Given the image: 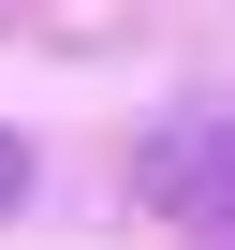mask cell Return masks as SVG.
<instances>
[{
    "instance_id": "cell-1",
    "label": "cell",
    "mask_w": 235,
    "mask_h": 250,
    "mask_svg": "<svg viewBox=\"0 0 235 250\" xmlns=\"http://www.w3.org/2000/svg\"><path fill=\"white\" fill-rule=\"evenodd\" d=\"M133 177H147V206H162L176 235L235 250V103H176L162 133L133 147Z\"/></svg>"
},
{
    "instance_id": "cell-2",
    "label": "cell",
    "mask_w": 235,
    "mask_h": 250,
    "mask_svg": "<svg viewBox=\"0 0 235 250\" xmlns=\"http://www.w3.org/2000/svg\"><path fill=\"white\" fill-rule=\"evenodd\" d=\"M15 191H30V147H15V133H0V206H15Z\"/></svg>"
}]
</instances>
